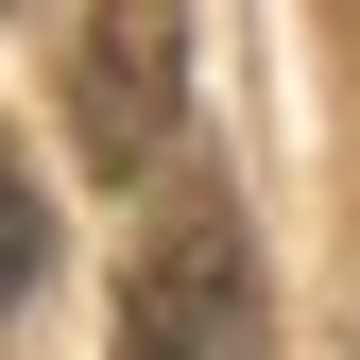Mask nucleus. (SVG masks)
Masks as SVG:
<instances>
[{
  "label": "nucleus",
  "instance_id": "obj_1",
  "mask_svg": "<svg viewBox=\"0 0 360 360\" xmlns=\"http://www.w3.org/2000/svg\"><path fill=\"white\" fill-rule=\"evenodd\" d=\"M103 360H257V257H240V206H223L206 172H189L155 223H138Z\"/></svg>",
  "mask_w": 360,
  "mask_h": 360
},
{
  "label": "nucleus",
  "instance_id": "obj_2",
  "mask_svg": "<svg viewBox=\"0 0 360 360\" xmlns=\"http://www.w3.org/2000/svg\"><path fill=\"white\" fill-rule=\"evenodd\" d=\"M69 120H86L103 172H172V138H189V0H86Z\"/></svg>",
  "mask_w": 360,
  "mask_h": 360
},
{
  "label": "nucleus",
  "instance_id": "obj_3",
  "mask_svg": "<svg viewBox=\"0 0 360 360\" xmlns=\"http://www.w3.org/2000/svg\"><path fill=\"white\" fill-rule=\"evenodd\" d=\"M34 275H52V189L18 172V138H0V309H18Z\"/></svg>",
  "mask_w": 360,
  "mask_h": 360
}]
</instances>
